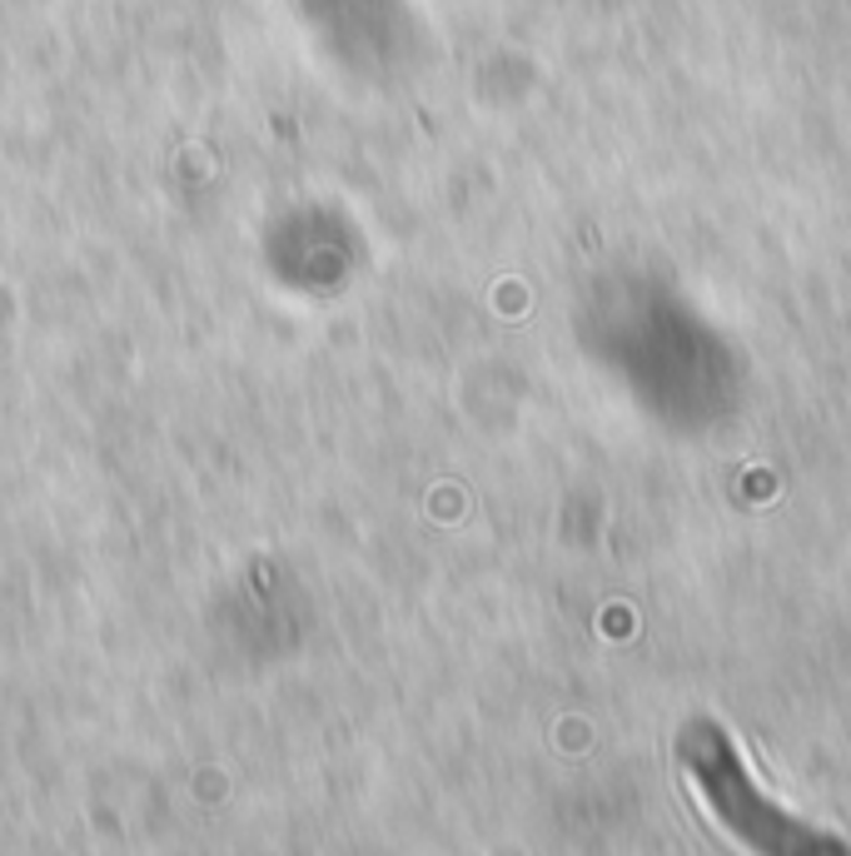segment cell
I'll use <instances>...</instances> for the list:
<instances>
[{"instance_id": "obj_1", "label": "cell", "mask_w": 851, "mask_h": 856, "mask_svg": "<svg viewBox=\"0 0 851 856\" xmlns=\"http://www.w3.org/2000/svg\"><path fill=\"white\" fill-rule=\"evenodd\" d=\"M702 782H708L712 802L722 807V817L733 821L756 852H767V856H841L831 842H822V836L802 832V827H792V821H781L777 811L762 807L722 747H717V762H702Z\"/></svg>"}]
</instances>
